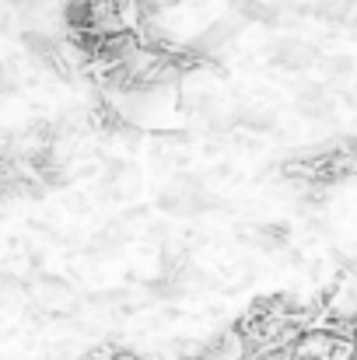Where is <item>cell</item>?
I'll use <instances>...</instances> for the list:
<instances>
[{
	"label": "cell",
	"mask_w": 357,
	"mask_h": 360,
	"mask_svg": "<svg viewBox=\"0 0 357 360\" xmlns=\"http://www.w3.org/2000/svg\"><path fill=\"white\" fill-rule=\"evenodd\" d=\"M273 63L284 67V70H305L315 63V49L301 39H284L273 46Z\"/></svg>",
	"instance_id": "1"
}]
</instances>
